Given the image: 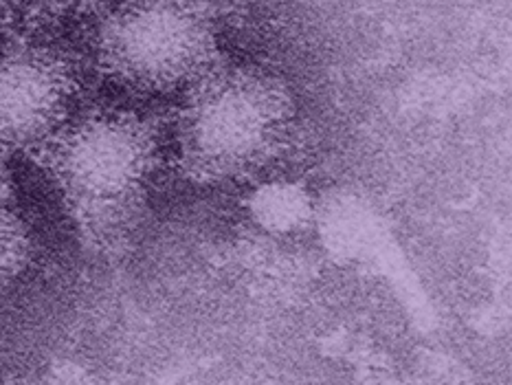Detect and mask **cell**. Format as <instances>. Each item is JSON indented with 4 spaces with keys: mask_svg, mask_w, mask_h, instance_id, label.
I'll return each instance as SVG.
<instances>
[{
    "mask_svg": "<svg viewBox=\"0 0 512 385\" xmlns=\"http://www.w3.org/2000/svg\"><path fill=\"white\" fill-rule=\"evenodd\" d=\"M86 247L115 251L135 234L161 161L159 130L135 108L75 110L38 157Z\"/></svg>",
    "mask_w": 512,
    "mask_h": 385,
    "instance_id": "cell-1",
    "label": "cell"
},
{
    "mask_svg": "<svg viewBox=\"0 0 512 385\" xmlns=\"http://www.w3.org/2000/svg\"><path fill=\"white\" fill-rule=\"evenodd\" d=\"M291 88L253 64H220L185 88L176 110L178 165L200 185L258 181L295 135Z\"/></svg>",
    "mask_w": 512,
    "mask_h": 385,
    "instance_id": "cell-2",
    "label": "cell"
},
{
    "mask_svg": "<svg viewBox=\"0 0 512 385\" xmlns=\"http://www.w3.org/2000/svg\"><path fill=\"white\" fill-rule=\"evenodd\" d=\"M97 16V71L135 95L181 91L218 62L214 20L200 0H115Z\"/></svg>",
    "mask_w": 512,
    "mask_h": 385,
    "instance_id": "cell-3",
    "label": "cell"
},
{
    "mask_svg": "<svg viewBox=\"0 0 512 385\" xmlns=\"http://www.w3.org/2000/svg\"><path fill=\"white\" fill-rule=\"evenodd\" d=\"M82 71L75 55L44 38L0 51V159L38 152L77 110Z\"/></svg>",
    "mask_w": 512,
    "mask_h": 385,
    "instance_id": "cell-4",
    "label": "cell"
},
{
    "mask_svg": "<svg viewBox=\"0 0 512 385\" xmlns=\"http://www.w3.org/2000/svg\"><path fill=\"white\" fill-rule=\"evenodd\" d=\"M247 212L269 234H297L313 220L315 201L306 185L297 181H258L247 196Z\"/></svg>",
    "mask_w": 512,
    "mask_h": 385,
    "instance_id": "cell-5",
    "label": "cell"
},
{
    "mask_svg": "<svg viewBox=\"0 0 512 385\" xmlns=\"http://www.w3.org/2000/svg\"><path fill=\"white\" fill-rule=\"evenodd\" d=\"M31 258V234L14 203V192H0V293L25 273Z\"/></svg>",
    "mask_w": 512,
    "mask_h": 385,
    "instance_id": "cell-6",
    "label": "cell"
},
{
    "mask_svg": "<svg viewBox=\"0 0 512 385\" xmlns=\"http://www.w3.org/2000/svg\"><path fill=\"white\" fill-rule=\"evenodd\" d=\"M53 16H97L115 0H40Z\"/></svg>",
    "mask_w": 512,
    "mask_h": 385,
    "instance_id": "cell-7",
    "label": "cell"
}]
</instances>
